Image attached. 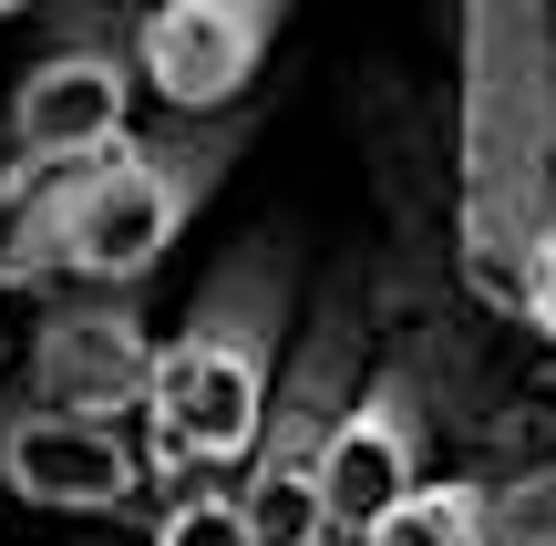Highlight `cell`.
<instances>
[{
	"instance_id": "cell-1",
	"label": "cell",
	"mask_w": 556,
	"mask_h": 546,
	"mask_svg": "<svg viewBox=\"0 0 556 546\" xmlns=\"http://www.w3.org/2000/svg\"><path fill=\"white\" fill-rule=\"evenodd\" d=\"M278 341H289V247L248 238L217 279L197 289L176 341H155V382H144V474L165 485H206V474L248 465L278 392Z\"/></svg>"
},
{
	"instance_id": "cell-2",
	"label": "cell",
	"mask_w": 556,
	"mask_h": 546,
	"mask_svg": "<svg viewBox=\"0 0 556 546\" xmlns=\"http://www.w3.org/2000/svg\"><path fill=\"white\" fill-rule=\"evenodd\" d=\"M248 144V124H165V135H124L114 155L73 165V217H62V289H124L144 300V279L165 268V247L197 227V206L217 196L227 155Z\"/></svg>"
},
{
	"instance_id": "cell-3",
	"label": "cell",
	"mask_w": 556,
	"mask_h": 546,
	"mask_svg": "<svg viewBox=\"0 0 556 546\" xmlns=\"http://www.w3.org/2000/svg\"><path fill=\"white\" fill-rule=\"evenodd\" d=\"M135 135V62H124V11H62L52 41L21 62L0 144L41 176L62 165H93Z\"/></svg>"
},
{
	"instance_id": "cell-4",
	"label": "cell",
	"mask_w": 556,
	"mask_h": 546,
	"mask_svg": "<svg viewBox=\"0 0 556 546\" xmlns=\"http://www.w3.org/2000/svg\"><path fill=\"white\" fill-rule=\"evenodd\" d=\"M351 371H361V330L351 320H319L309 351L278 371L258 454H248V495H238V516H248L258 546L330 536V526H319V465H330V433H340V412H351V392H361Z\"/></svg>"
},
{
	"instance_id": "cell-5",
	"label": "cell",
	"mask_w": 556,
	"mask_h": 546,
	"mask_svg": "<svg viewBox=\"0 0 556 546\" xmlns=\"http://www.w3.org/2000/svg\"><path fill=\"white\" fill-rule=\"evenodd\" d=\"M144 382H155V320H144V300H124V289H52L0 412L114 423V412H144Z\"/></svg>"
},
{
	"instance_id": "cell-6",
	"label": "cell",
	"mask_w": 556,
	"mask_h": 546,
	"mask_svg": "<svg viewBox=\"0 0 556 546\" xmlns=\"http://www.w3.org/2000/svg\"><path fill=\"white\" fill-rule=\"evenodd\" d=\"M278 41V0H155V11H124V62H135V93H155L176 124H227L248 103Z\"/></svg>"
},
{
	"instance_id": "cell-7",
	"label": "cell",
	"mask_w": 556,
	"mask_h": 546,
	"mask_svg": "<svg viewBox=\"0 0 556 546\" xmlns=\"http://www.w3.org/2000/svg\"><path fill=\"white\" fill-rule=\"evenodd\" d=\"M413 485H422V392L402 382V371H381V382L351 392V412H340V433H330V465H319V526L361 536L371 516H392Z\"/></svg>"
},
{
	"instance_id": "cell-8",
	"label": "cell",
	"mask_w": 556,
	"mask_h": 546,
	"mask_svg": "<svg viewBox=\"0 0 556 546\" xmlns=\"http://www.w3.org/2000/svg\"><path fill=\"white\" fill-rule=\"evenodd\" d=\"M0 485L41 516H124L144 495V454L114 423H52V412H0Z\"/></svg>"
},
{
	"instance_id": "cell-9",
	"label": "cell",
	"mask_w": 556,
	"mask_h": 546,
	"mask_svg": "<svg viewBox=\"0 0 556 546\" xmlns=\"http://www.w3.org/2000/svg\"><path fill=\"white\" fill-rule=\"evenodd\" d=\"M62 217H73V165L41 176L0 144V289H62Z\"/></svg>"
},
{
	"instance_id": "cell-10",
	"label": "cell",
	"mask_w": 556,
	"mask_h": 546,
	"mask_svg": "<svg viewBox=\"0 0 556 546\" xmlns=\"http://www.w3.org/2000/svg\"><path fill=\"white\" fill-rule=\"evenodd\" d=\"M351 546H495V526H484V485H464V474L413 485L392 516H371Z\"/></svg>"
},
{
	"instance_id": "cell-11",
	"label": "cell",
	"mask_w": 556,
	"mask_h": 546,
	"mask_svg": "<svg viewBox=\"0 0 556 546\" xmlns=\"http://www.w3.org/2000/svg\"><path fill=\"white\" fill-rule=\"evenodd\" d=\"M155 546H258V536H248V516H238L227 485H186L176 506L155 516Z\"/></svg>"
},
{
	"instance_id": "cell-12",
	"label": "cell",
	"mask_w": 556,
	"mask_h": 546,
	"mask_svg": "<svg viewBox=\"0 0 556 546\" xmlns=\"http://www.w3.org/2000/svg\"><path fill=\"white\" fill-rule=\"evenodd\" d=\"M516 309H526V320H536L546 341H556V227H546L536 247H526V289H516Z\"/></svg>"
},
{
	"instance_id": "cell-13",
	"label": "cell",
	"mask_w": 556,
	"mask_h": 546,
	"mask_svg": "<svg viewBox=\"0 0 556 546\" xmlns=\"http://www.w3.org/2000/svg\"><path fill=\"white\" fill-rule=\"evenodd\" d=\"M309 546H351V536H309Z\"/></svg>"
}]
</instances>
